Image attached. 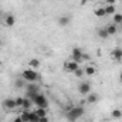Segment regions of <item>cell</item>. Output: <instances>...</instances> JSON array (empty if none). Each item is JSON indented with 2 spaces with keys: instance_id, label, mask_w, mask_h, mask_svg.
<instances>
[{
  "instance_id": "obj_20",
  "label": "cell",
  "mask_w": 122,
  "mask_h": 122,
  "mask_svg": "<svg viewBox=\"0 0 122 122\" xmlns=\"http://www.w3.org/2000/svg\"><path fill=\"white\" fill-rule=\"evenodd\" d=\"M114 23L115 24H121L122 23V14H119V13H115L114 14Z\"/></svg>"
},
{
  "instance_id": "obj_12",
  "label": "cell",
  "mask_w": 122,
  "mask_h": 122,
  "mask_svg": "<svg viewBox=\"0 0 122 122\" xmlns=\"http://www.w3.org/2000/svg\"><path fill=\"white\" fill-rule=\"evenodd\" d=\"M98 36H99V38H108L109 37V34H108V31H107L105 27L98 29Z\"/></svg>"
},
{
  "instance_id": "obj_17",
  "label": "cell",
  "mask_w": 122,
  "mask_h": 122,
  "mask_svg": "<svg viewBox=\"0 0 122 122\" xmlns=\"http://www.w3.org/2000/svg\"><path fill=\"white\" fill-rule=\"evenodd\" d=\"M30 114H31V112H29V111L26 109V111L20 115V118L23 119V122H30Z\"/></svg>"
},
{
  "instance_id": "obj_18",
  "label": "cell",
  "mask_w": 122,
  "mask_h": 122,
  "mask_svg": "<svg viewBox=\"0 0 122 122\" xmlns=\"http://www.w3.org/2000/svg\"><path fill=\"white\" fill-rule=\"evenodd\" d=\"M104 9H105V13H107V14H115V6L108 4V6L104 7Z\"/></svg>"
},
{
  "instance_id": "obj_4",
  "label": "cell",
  "mask_w": 122,
  "mask_h": 122,
  "mask_svg": "<svg viewBox=\"0 0 122 122\" xmlns=\"http://www.w3.org/2000/svg\"><path fill=\"white\" fill-rule=\"evenodd\" d=\"M21 77L26 82H36L38 80V74L34 71V70H24L21 72Z\"/></svg>"
},
{
  "instance_id": "obj_1",
  "label": "cell",
  "mask_w": 122,
  "mask_h": 122,
  "mask_svg": "<svg viewBox=\"0 0 122 122\" xmlns=\"http://www.w3.org/2000/svg\"><path fill=\"white\" fill-rule=\"evenodd\" d=\"M85 114V109L82 108V107H72L68 112H67V119L71 122L77 121L78 118H81L82 115Z\"/></svg>"
},
{
  "instance_id": "obj_2",
  "label": "cell",
  "mask_w": 122,
  "mask_h": 122,
  "mask_svg": "<svg viewBox=\"0 0 122 122\" xmlns=\"http://www.w3.org/2000/svg\"><path fill=\"white\" fill-rule=\"evenodd\" d=\"M71 58L72 61H75V62H82L84 60H88V56L87 54H84V51L81 50V48H78V47H75V48H72V54H71Z\"/></svg>"
},
{
  "instance_id": "obj_25",
  "label": "cell",
  "mask_w": 122,
  "mask_h": 122,
  "mask_svg": "<svg viewBox=\"0 0 122 122\" xmlns=\"http://www.w3.org/2000/svg\"><path fill=\"white\" fill-rule=\"evenodd\" d=\"M23 85H24V80H17V81H16V87H17V88H21Z\"/></svg>"
},
{
  "instance_id": "obj_29",
  "label": "cell",
  "mask_w": 122,
  "mask_h": 122,
  "mask_svg": "<svg viewBox=\"0 0 122 122\" xmlns=\"http://www.w3.org/2000/svg\"><path fill=\"white\" fill-rule=\"evenodd\" d=\"M13 122H23V119H21V118L19 117V118H16V119H14V121H13Z\"/></svg>"
},
{
  "instance_id": "obj_3",
  "label": "cell",
  "mask_w": 122,
  "mask_h": 122,
  "mask_svg": "<svg viewBox=\"0 0 122 122\" xmlns=\"http://www.w3.org/2000/svg\"><path fill=\"white\" fill-rule=\"evenodd\" d=\"M31 101H33V104H34L37 108H47V107H48V101H47V98H46L41 92H38Z\"/></svg>"
},
{
  "instance_id": "obj_13",
  "label": "cell",
  "mask_w": 122,
  "mask_h": 122,
  "mask_svg": "<svg viewBox=\"0 0 122 122\" xmlns=\"http://www.w3.org/2000/svg\"><path fill=\"white\" fill-rule=\"evenodd\" d=\"M111 117H112L114 119H121L122 118V111L121 109H114V111L111 112Z\"/></svg>"
},
{
  "instance_id": "obj_31",
  "label": "cell",
  "mask_w": 122,
  "mask_h": 122,
  "mask_svg": "<svg viewBox=\"0 0 122 122\" xmlns=\"http://www.w3.org/2000/svg\"><path fill=\"white\" fill-rule=\"evenodd\" d=\"M119 81H121V82H122V72H121V74H119Z\"/></svg>"
},
{
  "instance_id": "obj_32",
  "label": "cell",
  "mask_w": 122,
  "mask_h": 122,
  "mask_svg": "<svg viewBox=\"0 0 122 122\" xmlns=\"http://www.w3.org/2000/svg\"><path fill=\"white\" fill-rule=\"evenodd\" d=\"M0 46H1V40H0Z\"/></svg>"
},
{
  "instance_id": "obj_21",
  "label": "cell",
  "mask_w": 122,
  "mask_h": 122,
  "mask_svg": "<svg viewBox=\"0 0 122 122\" xmlns=\"http://www.w3.org/2000/svg\"><path fill=\"white\" fill-rule=\"evenodd\" d=\"M31 104H33V101H31V99L24 98V101H23V108H24V109H29V108L31 107Z\"/></svg>"
},
{
  "instance_id": "obj_5",
  "label": "cell",
  "mask_w": 122,
  "mask_h": 122,
  "mask_svg": "<svg viewBox=\"0 0 122 122\" xmlns=\"http://www.w3.org/2000/svg\"><path fill=\"white\" fill-rule=\"evenodd\" d=\"M78 91H80L81 95H87V94H90V91H91V85H90V82H81L80 87H78Z\"/></svg>"
},
{
  "instance_id": "obj_30",
  "label": "cell",
  "mask_w": 122,
  "mask_h": 122,
  "mask_svg": "<svg viewBox=\"0 0 122 122\" xmlns=\"http://www.w3.org/2000/svg\"><path fill=\"white\" fill-rule=\"evenodd\" d=\"M87 1H88V0H81V4H82V6H84V4H85V3H87Z\"/></svg>"
},
{
  "instance_id": "obj_28",
  "label": "cell",
  "mask_w": 122,
  "mask_h": 122,
  "mask_svg": "<svg viewBox=\"0 0 122 122\" xmlns=\"http://www.w3.org/2000/svg\"><path fill=\"white\" fill-rule=\"evenodd\" d=\"M38 122H48V118H47V117H44V118H40V119H38Z\"/></svg>"
},
{
  "instance_id": "obj_34",
  "label": "cell",
  "mask_w": 122,
  "mask_h": 122,
  "mask_svg": "<svg viewBox=\"0 0 122 122\" xmlns=\"http://www.w3.org/2000/svg\"><path fill=\"white\" fill-rule=\"evenodd\" d=\"M121 29H122V23H121Z\"/></svg>"
},
{
  "instance_id": "obj_15",
  "label": "cell",
  "mask_w": 122,
  "mask_h": 122,
  "mask_svg": "<svg viewBox=\"0 0 122 122\" xmlns=\"http://www.w3.org/2000/svg\"><path fill=\"white\" fill-rule=\"evenodd\" d=\"M94 14H95L97 17H104V16H107V13H105V9H104V7L97 9V10L94 11Z\"/></svg>"
},
{
  "instance_id": "obj_9",
  "label": "cell",
  "mask_w": 122,
  "mask_h": 122,
  "mask_svg": "<svg viewBox=\"0 0 122 122\" xmlns=\"http://www.w3.org/2000/svg\"><path fill=\"white\" fill-rule=\"evenodd\" d=\"M105 29H107V31H108V34H109V36H114V34L118 31V24H115V23H111V24L105 26Z\"/></svg>"
},
{
  "instance_id": "obj_27",
  "label": "cell",
  "mask_w": 122,
  "mask_h": 122,
  "mask_svg": "<svg viewBox=\"0 0 122 122\" xmlns=\"http://www.w3.org/2000/svg\"><path fill=\"white\" fill-rule=\"evenodd\" d=\"M115 1H117V0H105V3H107V4H112V6L115 4Z\"/></svg>"
},
{
  "instance_id": "obj_26",
  "label": "cell",
  "mask_w": 122,
  "mask_h": 122,
  "mask_svg": "<svg viewBox=\"0 0 122 122\" xmlns=\"http://www.w3.org/2000/svg\"><path fill=\"white\" fill-rule=\"evenodd\" d=\"M23 101H24V98H16V105L17 107H23Z\"/></svg>"
},
{
  "instance_id": "obj_8",
  "label": "cell",
  "mask_w": 122,
  "mask_h": 122,
  "mask_svg": "<svg viewBox=\"0 0 122 122\" xmlns=\"http://www.w3.org/2000/svg\"><path fill=\"white\" fill-rule=\"evenodd\" d=\"M112 58L115 61H122V48H115L112 50Z\"/></svg>"
},
{
  "instance_id": "obj_10",
  "label": "cell",
  "mask_w": 122,
  "mask_h": 122,
  "mask_svg": "<svg viewBox=\"0 0 122 122\" xmlns=\"http://www.w3.org/2000/svg\"><path fill=\"white\" fill-rule=\"evenodd\" d=\"M6 26L7 27H13L14 24H16V17L14 16H11V14H9V16H6Z\"/></svg>"
},
{
  "instance_id": "obj_16",
  "label": "cell",
  "mask_w": 122,
  "mask_h": 122,
  "mask_svg": "<svg viewBox=\"0 0 122 122\" xmlns=\"http://www.w3.org/2000/svg\"><path fill=\"white\" fill-rule=\"evenodd\" d=\"M84 72H85L87 75H94V74L97 72V68H95V67H85V68H84Z\"/></svg>"
},
{
  "instance_id": "obj_7",
  "label": "cell",
  "mask_w": 122,
  "mask_h": 122,
  "mask_svg": "<svg viewBox=\"0 0 122 122\" xmlns=\"http://www.w3.org/2000/svg\"><path fill=\"white\" fill-rule=\"evenodd\" d=\"M80 67H78V62H75V61H67L65 62V70L67 71H70V72H74V71H77Z\"/></svg>"
},
{
  "instance_id": "obj_22",
  "label": "cell",
  "mask_w": 122,
  "mask_h": 122,
  "mask_svg": "<svg viewBox=\"0 0 122 122\" xmlns=\"http://www.w3.org/2000/svg\"><path fill=\"white\" fill-rule=\"evenodd\" d=\"M30 65L34 67V68H38V67H40V61L36 60V58H33V60H30Z\"/></svg>"
},
{
  "instance_id": "obj_11",
  "label": "cell",
  "mask_w": 122,
  "mask_h": 122,
  "mask_svg": "<svg viewBox=\"0 0 122 122\" xmlns=\"http://www.w3.org/2000/svg\"><path fill=\"white\" fill-rule=\"evenodd\" d=\"M68 23H70V17L68 16H61L60 19H58V24H60L61 27L68 26Z\"/></svg>"
},
{
  "instance_id": "obj_14",
  "label": "cell",
  "mask_w": 122,
  "mask_h": 122,
  "mask_svg": "<svg viewBox=\"0 0 122 122\" xmlns=\"http://www.w3.org/2000/svg\"><path fill=\"white\" fill-rule=\"evenodd\" d=\"M36 114H37L38 118H44V117H47V111H46V108H37Z\"/></svg>"
},
{
  "instance_id": "obj_6",
  "label": "cell",
  "mask_w": 122,
  "mask_h": 122,
  "mask_svg": "<svg viewBox=\"0 0 122 122\" xmlns=\"http://www.w3.org/2000/svg\"><path fill=\"white\" fill-rule=\"evenodd\" d=\"M3 107H4L6 109H14V108H17V105H16V99H11V98L4 99V101H3Z\"/></svg>"
},
{
  "instance_id": "obj_33",
  "label": "cell",
  "mask_w": 122,
  "mask_h": 122,
  "mask_svg": "<svg viewBox=\"0 0 122 122\" xmlns=\"http://www.w3.org/2000/svg\"><path fill=\"white\" fill-rule=\"evenodd\" d=\"M88 1H94V0H88Z\"/></svg>"
},
{
  "instance_id": "obj_19",
  "label": "cell",
  "mask_w": 122,
  "mask_h": 122,
  "mask_svg": "<svg viewBox=\"0 0 122 122\" xmlns=\"http://www.w3.org/2000/svg\"><path fill=\"white\" fill-rule=\"evenodd\" d=\"M90 104H95L98 101V94H90L88 95V99H87Z\"/></svg>"
},
{
  "instance_id": "obj_23",
  "label": "cell",
  "mask_w": 122,
  "mask_h": 122,
  "mask_svg": "<svg viewBox=\"0 0 122 122\" xmlns=\"http://www.w3.org/2000/svg\"><path fill=\"white\" fill-rule=\"evenodd\" d=\"M38 117H37V114L36 112H31L30 114V122H38Z\"/></svg>"
},
{
  "instance_id": "obj_24",
  "label": "cell",
  "mask_w": 122,
  "mask_h": 122,
  "mask_svg": "<svg viewBox=\"0 0 122 122\" xmlns=\"http://www.w3.org/2000/svg\"><path fill=\"white\" fill-rule=\"evenodd\" d=\"M74 74H75V77H78V78H81V77H82V75H84L85 72H84V70H82V68H78L77 71H74Z\"/></svg>"
}]
</instances>
